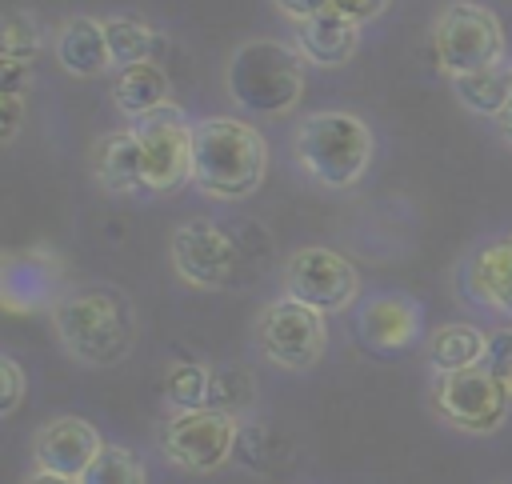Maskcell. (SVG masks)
<instances>
[{
    "mask_svg": "<svg viewBox=\"0 0 512 484\" xmlns=\"http://www.w3.org/2000/svg\"><path fill=\"white\" fill-rule=\"evenodd\" d=\"M268 176V140L236 120L208 116L192 124V184L212 200H248Z\"/></svg>",
    "mask_w": 512,
    "mask_h": 484,
    "instance_id": "obj_1",
    "label": "cell"
},
{
    "mask_svg": "<svg viewBox=\"0 0 512 484\" xmlns=\"http://www.w3.org/2000/svg\"><path fill=\"white\" fill-rule=\"evenodd\" d=\"M52 328H56L60 348L72 360H80L88 368H112L132 352L136 312L116 288L88 284V288H72L68 296L56 300Z\"/></svg>",
    "mask_w": 512,
    "mask_h": 484,
    "instance_id": "obj_2",
    "label": "cell"
},
{
    "mask_svg": "<svg viewBox=\"0 0 512 484\" xmlns=\"http://www.w3.org/2000/svg\"><path fill=\"white\" fill-rule=\"evenodd\" d=\"M224 88L252 116H284L304 96V56L280 40H244L228 56Z\"/></svg>",
    "mask_w": 512,
    "mask_h": 484,
    "instance_id": "obj_3",
    "label": "cell"
},
{
    "mask_svg": "<svg viewBox=\"0 0 512 484\" xmlns=\"http://www.w3.org/2000/svg\"><path fill=\"white\" fill-rule=\"evenodd\" d=\"M296 160L324 188H352L372 164V128L352 112H312L296 124Z\"/></svg>",
    "mask_w": 512,
    "mask_h": 484,
    "instance_id": "obj_4",
    "label": "cell"
},
{
    "mask_svg": "<svg viewBox=\"0 0 512 484\" xmlns=\"http://www.w3.org/2000/svg\"><path fill=\"white\" fill-rule=\"evenodd\" d=\"M432 52L448 80L504 64V28L492 8L456 0L436 16L432 28Z\"/></svg>",
    "mask_w": 512,
    "mask_h": 484,
    "instance_id": "obj_5",
    "label": "cell"
},
{
    "mask_svg": "<svg viewBox=\"0 0 512 484\" xmlns=\"http://www.w3.org/2000/svg\"><path fill=\"white\" fill-rule=\"evenodd\" d=\"M432 408L444 424H452L460 432L488 436V432L504 428V420L512 412V388L484 364L464 368V372H436Z\"/></svg>",
    "mask_w": 512,
    "mask_h": 484,
    "instance_id": "obj_6",
    "label": "cell"
},
{
    "mask_svg": "<svg viewBox=\"0 0 512 484\" xmlns=\"http://www.w3.org/2000/svg\"><path fill=\"white\" fill-rule=\"evenodd\" d=\"M256 344H260L264 360H272L276 368L304 372V368L320 364V356L328 348L324 312L284 292L280 300H268L260 308V316H256Z\"/></svg>",
    "mask_w": 512,
    "mask_h": 484,
    "instance_id": "obj_7",
    "label": "cell"
},
{
    "mask_svg": "<svg viewBox=\"0 0 512 484\" xmlns=\"http://www.w3.org/2000/svg\"><path fill=\"white\" fill-rule=\"evenodd\" d=\"M132 132L140 140L144 188L152 196H168L184 180H192V124L180 104L168 100L164 108L132 120Z\"/></svg>",
    "mask_w": 512,
    "mask_h": 484,
    "instance_id": "obj_8",
    "label": "cell"
},
{
    "mask_svg": "<svg viewBox=\"0 0 512 484\" xmlns=\"http://www.w3.org/2000/svg\"><path fill=\"white\" fill-rule=\"evenodd\" d=\"M236 416L224 412V408H184V412H172L164 420V432H160V448L164 456L176 464V468H188V472H216L220 464H228L232 448H236Z\"/></svg>",
    "mask_w": 512,
    "mask_h": 484,
    "instance_id": "obj_9",
    "label": "cell"
},
{
    "mask_svg": "<svg viewBox=\"0 0 512 484\" xmlns=\"http://www.w3.org/2000/svg\"><path fill=\"white\" fill-rule=\"evenodd\" d=\"M284 292L320 308L324 316L328 312H344L352 308L356 292H360V276H356V264L348 256H340L336 248H324V244H308V248H296L284 264Z\"/></svg>",
    "mask_w": 512,
    "mask_h": 484,
    "instance_id": "obj_10",
    "label": "cell"
},
{
    "mask_svg": "<svg viewBox=\"0 0 512 484\" xmlns=\"http://www.w3.org/2000/svg\"><path fill=\"white\" fill-rule=\"evenodd\" d=\"M168 256L192 288H224L236 272V244L216 220H184L168 240Z\"/></svg>",
    "mask_w": 512,
    "mask_h": 484,
    "instance_id": "obj_11",
    "label": "cell"
},
{
    "mask_svg": "<svg viewBox=\"0 0 512 484\" xmlns=\"http://www.w3.org/2000/svg\"><path fill=\"white\" fill-rule=\"evenodd\" d=\"M100 448H104V440L84 416H56V420L40 424V432L32 440V460L44 472L80 480L92 468V460L100 456Z\"/></svg>",
    "mask_w": 512,
    "mask_h": 484,
    "instance_id": "obj_12",
    "label": "cell"
},
{
    "mask_svg": "<svg viewBox=\"0 0 512 484\" xmlns=\"http://www.w3.org/2000/svg\"><path fill=\"white\" fill-rule=\"evenodd\" d=\"M420 336V304L408 296H372L356 308V340L372 356L408 352Z\"/></svg>",
    "mask_w": 512,
    "mask_h": 484,
    "instance_id": "obj_13",
    "label": "cell"
},
{
    "mask_svg": "<svg viewBox=\"0 0 512 484\" xmlns=\"http://www.w3.org/2000/svg\"><path fill=\"white\" fill-rule=\"evenodd\" d=\"M464 292L472 304L512 316V232L480 244L464 264Z\"/></svg>",
    "mask_w": 512,
    "mask_h": 484,
    "instance_id": "obj_14",
    "label": "cell"
},
{
    "mask_svg": "<svg viewBox=\"0 0 512 484\" xmlns=\"http://www.w3.org/2000/svg\"><path fill=\"white\" fill-rule=\"evenodd\" d=\"M360 44V24L348 20L344 12L336 8H324L308 20H296V48L308 64H320V68H340L352 60Z\"/></svg>",
    "mask_w": 512,
    "mask_h": 484,
    "instance_id": "obj_15",
    "label": "cell"
},
{
    "mask_svg": "<svg viewBox=\"0 0 512 484\" xmlns=\"http://www.w3.org/2000/svg\"><path fill=\"white\" fill-rule=\"evenodd\" d=\"M56 60L64 72L88 80V76H100L112 68V48H108V32H104V20H92V16H72L60 24L56 32Z\"/></svg>",
    "mask_w": 512,
    "mask_h": 484,
    "instance_id": "obj_16",
    "label": "cell"
},
{
    "mask_svg": "<svg viewBox=\"0 0 512 484\" xmlns=\"http://www.w3.org/2000/svg\"><path fill=\"white\" fill-rule=\"evenodd\" d=\"M92 172L100 180L104 192L112 196H140L144 188V160H140V140L132 128L124 132H108L96 152H92Z\"/></svg>",
    "mask_w": 512,
    "mask_h": 484,
    "instance_id": "obj_17",
    "label": "cell"
},
{
    "mask_svg": "<svg viewBox=\"0 0 512 484\" xmlns=\"http://www.w3.org/2000/svg\"><path fill=\"white\" fill-rule=\"evenodd\" d=\"M168 76L156 60H140V64H128V68H116L112 76V104L128 116V120H140L156 108L168 104Z\"/></svg>",
    "mask_w": 512,
    "mask_h": 484,
    "instance_id": "obj_18",
    "label": "cell"
},
{
    "mask_svg": "<svg viewBox=\"0 0 512 484\" xmlns=\"http://www.w3.org/2000/svg\"><path fill=\"white\" fill-rule=\"evenodd\" d=\"M424 352H428V360H432L436 372H464V368L484 364L488 336H484L476 324L456 320V324H440V328L428 336Z\"/></svg>",
    "mask_w": 512,
    "mask_h": 484,
    "instance_id": "obj_19",
    "label": "cell"
},
{
    "mask_svg": "<svg viewBox=\"0 0 512 484\" xmlns=\"http://www.w3.org/2000/svg\"><path fill=\"white\" fill-rule=\"evenodd\" d=\"M460 104L468 112H480V116H500L508 96H512V68L504 64H492V68H480V72H468V76H456L452 80Z\"/></svg>",
    "mask_w": 512,
    "mask_h": 484,
    "instance_id": "obj_20",
    "label": "cell"
},
{
    "mask_svg": "<svg viewBox=\"0 0 512 484\" xmlns=\"http://www.w3.org/2000/svg\"><path fill=\"white\" fill-rule=\"evenodd\" d=\"M104 32H108V48H112V68L156 60V52L164 48V36L156 28H148L144 20H136V16H108Z\"/></svg>",
    "mask_w": 512,
    "mask_h": 484,
    "instance_id": "obj_21",
    "label": "cell"
},
{
    "mask_svg": "<svg viewBox=\"0 0 512 484\" xmlns=\"http://www.w3.org/2000/svg\"><path fill=\"white\" fill-rule=\"evenodd\" d=\"M164 396L176 412L184 408H204L212 396V368H204L200 360H176L164 372Z\"/></svg>",
    "mask_w": 512,
    "mask_h": 484,
    "instance_id": "obj_22",
    "label": "cell"
},
{
    "mask_svg": "<svg viewBox=\"0 0 512 484\" xmlns=\"http://www.w3.org/2000/svg\"><path fill=\"white\" fill-rule=\"evenodd\" d=\"M80 484H148V472L140 456L124 444H104L92 468L80 476Z\"/></svg>",
    "mask_w": 512,
    "mask_h": 484,
    "instance_id": "obj_23",
    "label": "cell"
},
{
    "mask_svg": "<svg viewBox=\"0 0 512 484\" xmlns=\"http://www.w3.org/2000/svg\"><path fill=\"white\" fill-rule=\"evenodd\" d=\"M252 392H256V384H252V376L248 372H240V368H212V396H208V404L212 408H224V412H240V408H248L252 404Z\"/></svg>",
    "mask_w": 512,
    "mask_h": 484,
    "instance_id": "obj_24",
    "label": "cell"
},
{
    "mask_svg": "<svg viewBox=\"0 0 512 484\" xmlns=\"http://www.w3.org/2000/svg\"><path fill=\"white\" fill-rule=\"evenodd\" d=\"M44 36H40V24L28 16V12H8L4 20V56L8 60H36Z\"/></svg>",
    "mask_w": 512,
    "mask_h": 484,
    "instance_id": "obj_25",
    "label": "cell"
},
{
    "mask_svg": "<svg viewBox=\"0 0 512 484\" xmlns=\"http://www.w3.org/2000/svg\"><path fill=\"white\" fill-rule=\"evenodd\" d=\"M484 368H488V372H496V376L512 388V328H500L496 336H488Z\"/></svg>",
    "mask_w": 512,
    "mask_h": 484,
    "instance_id": "obj_26",
    "label": "cell"
},
{
    "mask_svg": "<svg viewBox=\"0 0 512 484\" xmlns=\"http://www.w3.org/2000/svg\"><path fill=\"white\" fill-rule=\"evenodd\" d=\"M20 396H24V372H20V364L12 356H0V412L12 416Z\"/></svg>",
    "mask_w": 512,
    "mask_h": 484,
    "instance_id": "obj_27",
    "label": "cell"
},
{
    "mask_svg": "<svg viewBox=\"0 0 512 484\" xmlns=\"http://www.w3.org/2000/svg\"><path fill=\"white\" fill-rule=\"evenodd\" d=\"M32 84V64L28 60H0V92H28Z\"/></svg>",
    "mask_w": 512,
    "mask_h": 484,
    "instance_id": "obj_28",
    "label": "cell"
},
{
    "mask_svg": "<svg viewBox=\"0 0 512 484\" xmlns=\"http://www.w3.org/2000/svg\"><path fill=\"white\" fill-rule=\"evenodd\" d=\"M0 112H4V144L16 140L20 120H24V92H0Z\"/></svg>",
    "mask_w": 512,
    "mask_h": 484,
    "instance_id": "obj_29",
    "label": "cell"
},
{
    "mask_svg": "<svg viewBox=\"0 0 512 484\" xmlns=\"http://www.w3.org/2000/svg\"><path fill=\"white\" fill-rule=\"evenodd\" d=\"M388 4H392V0H332V8H336V12H344V16H348V20H356V24L376 20Z\"/></svg>",
    "mask_w": 512,
    "mask_h": 484,
    "instance_id": "obj_30",
    "label": "cell"
},
{
    "mask_svg": "<svg viewBox=\"0 0 512 484\" xmlns=\"http://www.w3.org/2000/svg\"><path fill=\"white\" fill-rule=\"evenodd\" d=\"M292 24L296 20H308V16H316V12H324V8H332V0H272Z\"/></svg>",
    "mask_w": 512,
    "mask_h": 484,
    "instance_id": "obj_31",
    "label": "cell"
},
{
    "mask_svg": "<svg viewBox=\"0 0 512 484\" xmlns=\"http://www.w3.org/2000/svg\"><path fill=\"white\" fill-rule=\"evenodd\" d=\"M24 484H80V480H72V476H60V472H44V468H36Z\"/></svg>",
    "mask_w": 512,
    "mask_h": 484,
    "instance_id": "obj_32",
    "label": "cell"
},
{
    "mask_svg": "<svg viewBox=\"0 0 512 484\" xmlns=\"http://www.w3.org/2000/svg\"><path fill=\"white\" fill-rule=\"evenodd\" d=\"M496 120H500V132H504V136H508V144H512V96H508V104H504V112H500Z\"/></svg>",
    "mask_w": 512,
    "mask_h": 484,
    "instance_id": "obj_33",
    "label": "cell"
}]
</instances>
